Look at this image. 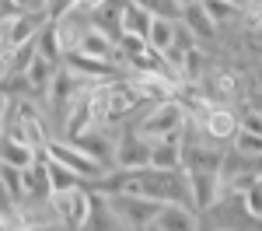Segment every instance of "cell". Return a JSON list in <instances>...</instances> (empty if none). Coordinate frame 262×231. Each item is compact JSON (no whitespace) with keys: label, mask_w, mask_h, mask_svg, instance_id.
Wrapping results in <instances>:
<instances>
[{"label":"cell","mask_w":262,"mask_h":231,"mask_svg":"<svg viewBox=\"0 0 262 231\" xmlns=\"http://www.w3.org/2000/svg\"><path fill=\"white\" fill-rule=\"evenodd\" d=\"M105 207L112 214L116 228H147L161 203L150 196H137V193H112V196H105Z\"/></svg>","instance_id":"1"},{"label":"cell","mask_w":262,"mask_h":231,"mask_svg":"<svg viewBox=\"0 0 262 231\" xmlns=\"http://www.w3.org/2000/svg\"><path fill=\"white\" fill-rule=\"evenodd\" d=\"M49 210L56 217L60 228H84L88 224V210H91V189L74 186V189H60V193H49Z\"/></svg>","instance_id":"2"},{"label":"cell","mask_w":262,"mask_h":231,"mask_svg":"<svg viewBox=\"0 0 262 231\" xmlns=\"http://www.w3.org/2000/svg\"><path fill=\"white\" fill-rule=\"evenodd\" d=\"M185 109H182L179 98H164V102H154V109L143 116V123L137 126L147 140H158V137H168V133H182L185 130Z\"/></svg>","instance_id":"3"},{"label":"cell","mask_w":262,"mask_h":231,"mask_svg":"<svg viewBox=\"0 0 262 231\" xmlns=\"http://www.w3.org/2000/svg\"><path fill=\"white\" fill-rule=\"evenodd\" d=\"M42 154H46V158H53V161H60V165H67V168H74L84 182H95L101 172H105V168H101L91 154H84L74 140H46Z\"/></svg>","instance_id":"4"},{"label":"cell","mask_w":262,"mask_h":231,"mask_svg":"<svg viewBox=\"0 0 262 231\" xmlns=\"http://www.w3.org/2000/svg\"><path fill=\"white\" fill-rule=\"evenodd\" d=\"M185 172V182H189V203L196 214L203 210H213L221 200V175L213 168H182Z\"/></svg>","instance_id":"5"},{"label":"cell","mask_w":262,"mask_h":231,"mask_svg":"<svg viewBox=\"0 0 262 231\" xmlns=\"http://www.w3.org/2000/svg\"><path fill=\"white\" fill-rule=\"evenodd\" d=\"M147 154H150V140L143 137L140 130H122L116 137L112 165L122 168V172H140V168H147Z\"/></svg>","instance_id":"6"},{"label":"cell","mask_w":262,"mask_h":231,"mask_svg":"<svg viewBox=\"0 0 262 231\" xmlns=\"http://www.w3.org/2000/svg\"><path fill=\"white\" fill-rule=\"evenodd\" d=\"M11 137H18V140H25L28 147H35V151H42L46 147V140H49V133H46V123H42L39 109L28 102L18 105V116H14V126L7 130Z\"/></svg>","instance_id":"7"},{"label":"cell","mask_w":262,"mask_h":231,"mask_svg":"<svg viewBox=\"0 0 262 231\" xmlns=\"http://www.w3.org/2000/svg\"><path fill=\"white\" fill-rule=\"evenodd\" d=\"M147 228L154 231H189V228H200V214L192 210V203H161L154 210L150 224Z\"/></svg>","instance_id":"8"},{"label":"cell","mask_w":262,"mask_h":231,"mask_svg":"<svg viewBox=\"0 0 262 231\" xmlns=\"http://www.w3.org/2000/svg\"><path fill=\"white\" fill-rule=\"evenodd\" d=\"M192 126L200 130L203 137H210L213 144H221V140H231V137H234V130H238V116H234L231 109H224V105L213 102Z\"/></svg>","instance_id":"9"},{"label":"cell","mask_w":262,"mask_h":231,"mask_svg":"<svg viewBox=\"0 0 262 231\" xmlns=\"http://www.w3.org/2000/svg\"><path fill=\"white\" fill-rule=\"evenodd\" d=\"M63 67L67 70H74V74H81L88 81H108L116 70H122L119 63H108V60H98V56H91V53H81V49H70V53H63Z\"/></svg>","instance_id":"10"},{"label":"cell","mask_w":262,"mask_h":231,"mask_svg":"<svg viewBox=\"0 0 262 231\" xmlns=\"http://www.w3.org/2000/svg\"><path fill=\"white\" fill-rule=\"evenodd\" d=\"M147 168H158V172H179V168H182V133H168V137L150 140Z\"/></svg>","instance_id":"11"},{"label":"cell","mask_w":262,"mask_h":231,"mask_svg":"<svg viewBox=\"0 0 262 231\" xmlns=\"http://www.w3.org/2000/svg\"><path fill=\"white\" fill-rule=\"evenodd\" d=\"M105 91H108V109H112V123L116 119H126L137 105L143 102V95L133 88L129 77H116V81H105Z\"/></svg>","instance_id":"12"},{"label":"cell","mask_w":262,"mask_h":231,"mask_svg":"<svg viewBox=\"0 0 262 231\" xmlns=\"http://www.w3.org/2000/svg\"><path fill=\"white\" fill-rule=\"evenodd\" d=\"M129 81H133V88L143 95V102H164V98H175V88H179L168 74H158V70H133Z\"/></svg>","instance_id":"13"},{"label":"cell","mask_w":262,"mask_h":231,"mask_svg":"<svg viewBox=\"0 0 262 231\" xmlns=\"http://www.w3.org/2000/svg\"><path fill=\"white\" fill-rule=\"evenodd\" d=\"M74 144L81 147L84 154H91L101 168H108V165H112V158H116V140H112V137H105V126L84 130L81 137H74Z\"/></svg>","instance_id":"14"},{"label":"cell","mask_w":262,"mask_h":231,"mask_svg":"<svg viewBox=\"0 0 262 231\" xmlns=\"http://www.w3.org/2000/svg\"><path fill=\"white\" fill-rule=\"evenodd\" d=\"M206 95H210L213 102H234V98L242 95V74L231 70V67L213 70V77H210V84H206Z\"/></svg>","instance_id":"15"},{"label":"cell","mask_w":262,"mask_h":231,"mask_svg":"<svg viewBox=\"0 0 262 231\" xmlns=\"http://www.w3.org/2000/svg\"><path fill=\"white\" fill-rule=\"evenodd\" d=\"M56 67H60V63H53V60H46V56H39V53H35V56L28 60V67L21 70L25 88H28L32 95H46V88H49V81H53Z\"/></svg>","instance_id":"16"},{"label":"cell","mask_w":262,"mask_h":231,"mask_svg":"<svg viewBox=\"0 0 262 231\" xmlns=\"http://www.w3.org/2000/svg\"><path fill=\"white\" fill-rule=\"evenodd\" d=\"M77 49H81V53H91V56H98V60L119 63L116 39H108L105 32H98V28H88V32H81V42H77ZM119 67H122V63H119Z\"/></svg>","instance_id":"17"},{"label":"cell","mask_w":262,"mask_h":231,"mask_svg":"<svg viewBox=\"0 0 262 231\" xmlns=\"http://www.w3.org/2000/svg\"><path fill=\"white\" fill-rule=\"evenodd\" d=\"M179 21L192 32V35H196V42H200V39H217V25L203 14L200 0H196V4H182V18Z\"/></svg>","instance_id":"18"},{"label":"cell","mask_w":262,"mask_h":231,"mask_svg":"<svg viewBox=\"0 0 262 231\" xmlns=\"http://www.w3.org/2000/svg\"><path fill=\"white\" fill-rule=\"evenodd\" d=\"M35 147H28L25 140H18V137H11V133H4V140H0V161L4 165H14V168H28L32 161H35Z\"/></svg>","instance_id":"19"},{"label":"cell","mask_w":262,"mask_h":231,"mask_svg":"<svg viewBox=\"0 0 262 231\" xmlns=\"http://www.w3.org/2000/svg\"><path fill=\"white\" fill-rule=\"evenodd\" d=\"M32 42H35V53H39V56H46V60H53V63L63 60V46H60V39H56V25H53V21L42 25V28H35Z\"/></svg>","instance_id":"20"},{"label":"cell","mask_w":262,"mask_h":231,"mask_svg":"<svg viewBox=\"0 0 262 231\" xmlns=\"http://www.w3.org/2000/svg\"><path fill=\"white\" fill-rule=\"evenodd\" d=\"M171 39H175V21L171 18H150V25H147V46L154 53H168L171 49Z\"/></svg>","instance_id":"21"},{"label":"cell","mask_w":262,"mask_h":231,"mask_svg":"<svg viewBox=\"0 0 262 231\" xmlns=\"http://www.w3.org/2000/svg\"><path fill=\"white\" fill-rule=\"evenodd\" d=\"M46 179H49V193H60V189H74L81 186L84 179L74 172V168L60 165V161H53V158H46Z\"/></svg>","instance_id":"22"},{"label":"cell","mask_w":262,"mask_h":231,"mask_svg":"<svg viewBox=\"0 0 262 231\" xmlns=\"http://www.w3.org/2000/svg\"><path fill=\"white\" fill-rule=\"evenodd\" d=\"M150 18H154V14H147L140 4L126 0V7H122V14H119V25H122V32H133V35H143V39H147V25H150Z\"/></svg>","instance_id":"23"},{"label":"cell","mask_w":262,"mask_h":231,"mask_svg":"<svg viewBox=\"0 0 262 231\" xmlns=\"http://www.w3.org/2000/svg\"><path fill=\"white\" fill-rule=\"evenodd\" d=\"M200 7L213 25H227L242 14V4H231V0H200Z\"/></svg>","instance_id":"24"},{"label":"cell","mask_w":262,"mask_h":231,"mask_svg":"<svg viewBox=\"0 0 262 231\" xmlns=\"http://www.w3.org/2000/svg\"><path fill=\"white\" fill-rule=\"evenodd\" d=\"M234 151L245 154V158H262V133H252V130H234Z\"/></svg>","instance_id":"25"},{"label":"cell","mask_w":262,"mask_h":231,"mask_svg":"<svg viewBox=\"0 0 262 231\" xmlns=\"http://www.w3.org/2000/svg\"><path fill=\"white\" fill-rule=\"evenodd\" d=\"M133 4H140L154 18H171V21L182 18V0H133Z\"/></svg>","instance_id":"26"},{"label":"cell","mask_w":262,"mask_h":231,"mask_svg":"<svg viewBox=\"0 0 262 231\" xmlns=\"http://www.w3.org/2000/svg\"><path fill=\"white\" fill-rule=\"evenodd\" d=\"M242 210L252 217V221H259V224H262V179H259V182H252L248 189H242Z\"/></svg>","instance_id":"27"},{"label":"cell","mask_w":262,"mask_h":231,"mask_svg":"<svg viewBox=\"0 0 262 231\" xmlns=\"http://www.w3.org/2000/svg\"><path fill=\"white\" fill-rule=\"evenodd\" d=\"M245 28L248 32H262V0H245Z\"/></svg>","instance_id":"28"},{"label":"cell","mask_w":262,"mask_h":231,"mask_svg":"<svg viewBox=\"0 0 262 231\" xmlns=\"http://www.w3.org/2000/svg\"><path fill=\"white\" fill-rule=\"evenodd\" d=\"M238 126H242V130H252V133H262V112L248 105L242 116H238Z\"/></svg>","instance_id":"29"},{"label":"cell","mask_w":262,"mask_h":231,"mask_svg":"<svg viewBox=\"0 0 262 231\" xmlns=\"http://www.w3.org/2000/svg\"><path fill=\"white\" fill-rule=\"evenodd\" d=\"M101 0H70V11L74 14H91V11H98Z\"/></svg>","instance_id":"30"},{"label":"cell","mask_w":262,"mask_h":231,"mask_svg":"<svg viewBox=\"0 0 262 231\" xmlns=\"http://www.w3.org/2000/svg\"><path fill=\"white\" fill-rule=\"evenodd\" d=\"M4 133H7V123H4V119H0V140H4Z\"/></svg>","instance_id":"31"},{"label":"cell","mask_w":262,"mask_h":231,"mask_svg":"<svg viewBox=\"0 0 262 231\" xmlns=\"http://www.w3.org/2000/svg\"><path fill=\"white\" fill-rule=\"evenodd\" d=\"M231 4H245V0H231Z\"/></svg>","instance_id":"32"}]
</instances>
